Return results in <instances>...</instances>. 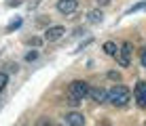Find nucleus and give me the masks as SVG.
I'll return each instance as SVG.
<instances>
[{
  "label": "nucleus",
  "mask_w": 146,
  "mask_h": 126,
  "mask_svg": "<svg viewBox=\"0 0 146 126\" xmlns=\"http://www.w3.org/2000/svg\"><path fill=\"white\" fill-rule=\"evenodd\" d=\"M144 124H146V122H144Z\"/></svg>",
  "instance_id": "aec40b11"
},
{
  "label": "nucleus",
  "mask_w": 146,
  "mask_h": 126,
  "mask_svg": "<svg viewBox=\"0 0 146 126\" xmlns=\"http://www.w3.org/2000/svg\"><path fill=\"white\" fill-rule=\"evenodd\" d=\"M102 17H104V15H102V11H91V13H89V21H91V23L102 21Z\"/></svg>",
  "instance_id": "1a4fd4ad"
},
{
  "label": "nucleus",
  "mask_w": 146,
  "mask_h": 126,
  "mask_svg": "<svg viewBox=\"0 0 146 126\" xmlns=\"http://www.w3.org/2000/svg\"><path fill=\"white\" fill-rule=\"evenodd\" d=\"M135 101H138L140 107H146V93H144V95H138V97H135Z\"/></svg>",
  "instance_id": "ddd939ff"
},
{
  "label": "nucleus",
  "mask_w": 146,
  "mask_h": 126,
  "mask_svg": "<svg viewBox=\"0 0 146 126\" xmlns=\"http://www.w3.org/2000/svg\"><path fill=\"white\" fill-rule=\"evenodd\" d=\"M129 99H131V93H129V88L123 86V84H117V86H112V88L108 90V103L117 105V107L127 105Z\"/></svg>",
  "instance_id": "f03ea898"
},
{
  "label": "nucleus",
  "mask_w": 146,
  "mask_h": 126,
  "mask_svg": "<svg viewBox=\"0 0 146 126\" xmlns=\"http://www.w3.org/2000/svg\"><path fill=\"white\" fill-rule=\"evenodd\" d=\"M7 82H9V76L4 74V72H0V90H2L4 86H7Z\"/></svg>",
  "instance_id": "f8f14e48"
},
{
  "label": "nucleus",
  "mask_w": 146,
  "mask_h": 126,
  "mask_svg": "<svg viewBox=\"0 0 146 126\" xmlns=\"http://www.w3.org/2000/svg\"><path fill=\"white\" fill-rule=\"evenodd\" d=\"M142 8H146V2H140V4H133L131 8H129V13H135V11H142Z\"/></svg>",
  "instance_id": "4468645a"
},
{
  "label": "nucleus",
  "mask_w": 146,
  "mask_h": 126,
  "mask_svg": "<svg viewBox=\"0 0 146 126\" xmlns=\"http://www.w3.org/2000/svg\"><path fill=\"white\" fill-rule=\"evenodd\" d=\"M140 63H142V67H146V48L140 53Z\"/></svg>",
  "instance_id": "f3484780"
},
{
  "label": "nucleus",
  "mask_w": 146,
  "mask_h": 126,
  "mask_svg": "<svg viewBox=\"0 0 146 126\" xmlns=\"http://www.w3.org/2000/svg\"><path fill=\"white\" fill-rule=\"evenodd\" d=\"M36 57H38V53H36V50H32V53H28V55H26V61H34Z\"/></svg>",
  "instance_id": "dca6fc26"
},
{
  "label": "nucleus",
  "mask_w": 146,
  "mask_h": 126,
  "mask_svg": "<svg viewBox=\"0 0 146 126\" xmlns=\"http://www.w3.org/2000/svg\"><path fill=\"white\" fill-rule=\"evenodd\" d=\"M146 93V82H138L135 84V97H138V95H144Z\"/></svg>",
  "instance_id": "9b49d317"
},
{
  "label": "nucleus",
  "mask_w": 146,
  "mask_h": 126,
  "mask_svg": "<svg viewBox=\"0 0 146 126\" xmlns=\"http://www.w3.org/2000/svg\"><path fill=\"white\" fill-rule=\"evenodd\" d=\"M78 8V0H59L57 2V11L62 15H72Z\"/></svg>",
  "instance_id": "7ed1b4c3"
},
{
  "label": "nucleus",
  "mask_w": 146,
  "mask_h": 126,
  "mask_svg": "<svg viewBox=\"0 0 146 126\" xmlns=\"http://www.w3.org/2000/svg\"><path fill=\"white\" fill-rule=\"evenodd\" d=\"M85 97H89V84L85 82V80H74V82H70V86H68V103L72 105V107H76Z\"/></svg>",
  "instance_id": "f257e3e1"
},
{
  "label": "nucleus",
  "mask_w": 146,
  "mask_h": 126,
  "mask_svg": "<svg viewBox=\"0 0 146 126\" xmlns=\"http://www.w3.org/2000/svg\"><path fill=\"white\" fill-rule=\"evenodd\" d=\"M66 34V27H62V25H53V27H49L47 32H44V40L47 42H55V40H59Z\"/></svg>",
  "instance_id": "20e7f679"
},
{
  "label": "nucleus",
  "mask_w": 146,
  "mask_h": 126,
  "mask_svg": "<svg viewBox=\"0 0 146 126\" xmlns=\"http://www.w3.org/2000/svg\"><path fill=\"white\" fill-rule=\"evenodd\" d=\"M89 97H91L95 103H104V101H108V90H104L102 86L100 88H89Z\"/></svg>",
  "instance_id": "39448f33"
},
{
  "label": "nucleus",
  "mask_w": 146,
  "mask_h": 126,
  "mask_svg": "<svg viewBox=\"0 0 146 126\" xmlns=\"http://www.w3.org/2000/svg\"><path fill=\"white\" fill-rule=\"evenodd\" d=\"M117 61L121 67H129V57L127 55H123V53H117Z\"/></svg>",
  "instance_id": "6e6552de"
},
{
  "label": "nucleus",
  "mask_w": 146,
  "mask_h": 126,
  "mask_svg": "<svg viewBox=\"0 0 146 126\" xmlns=\"http://www.w3.org/2000/svg\"><path fill=\"white\" fill-rule=\"evenodd\" d=\"M64 122L70 124V126H83L85 118H83V114H78V112H70L66 118H64Z\"/></svg>",
  "instance_id": "423d86ee"
},
{
  "label": "nucleus",
  "mask_w": 146,
  "mask_h": 126,
  "mask_svg": "<svg viewBox=\"0 0 146 126\" xmlns=\"http://www.w3.org/2000/svg\"><path fill=\"white\" fill-rule=\"evenodd\" d=\"M108 78H110V80H117V82H121V74H119V72H108Z\"/></svg>",
  "instance_id": "2eb2a0df"
},
{
  "label": "nucleus",
  "mask_w": 146,
  "mask_h": 126,
  "mask_svg": "<svg viewBox=\"0 0 146 126\" xmlns=\"http://www.w3.org/2000/svg\"><path fill=\"white\" fill-rule=\"evenodd\" d=\"M104 53L106 55H110V57H117V53H119V46L112 42V40H108V42H104Z\"/></svg>",
  "instance_id": "0eeeda50"
},
{
  "label": "nucleus",
  "mask_w": 146,
  "mask_h": 126,
  "mask_svg": "<svg viewBox=\"0 0 146 126\" xmlns=\"http://www.w3.org/2000/svg\"><path fill=\"white\" fill-rule=\"evenodd\" d=\"M19 25H21V21H19V19H17V21H13L11 25H9V32H13V29H15V27H19Z\"/></svg>",
  "instance_id": "a211bd4d"
},
{
  "label": "nucleus",
  "mask_w": 146,
  "mask_h": 126,
  "mask_svg": "<svg viewBox=\"0 0 146 126\" xmlns=\"http://www.w3.org/2000/svg\"><path fill=\"white\" fill-rule=\"evenodd\" d=\"M98 4H100V7H108L110 0H98Z\"/></svg>",
  "instance_id": "6ab92c4d"
},
{
  "label": "nucleus",
  "mask_w": 146,
  "mask_h": 126,
  "mask_svg": "<svg viewBox=\"0 0 146 126\" xmlns=\"http://www.w3.org/2000/svg\"><path fill=\"white\" fill-rule=\"evenodd\" d=\"M119 53H123V55H127V57H129V55L133 53V50H131V42H125L123 46H121V50H119Z\"/></svg>",
  "instance_id": "9d476101"
}]
</instances>
